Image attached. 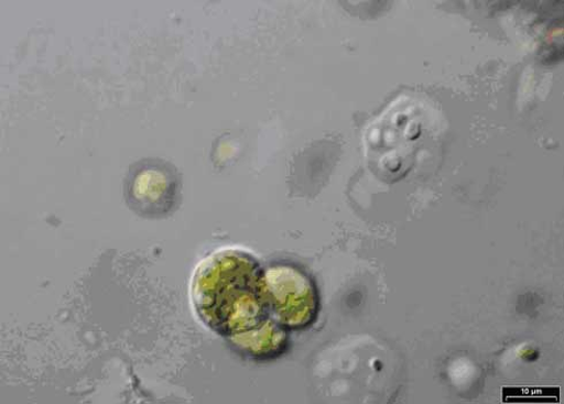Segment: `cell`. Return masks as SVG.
I'll use <instances>...</instances> for the list:
<instances>
[{
	"instance_id": "277c9868",
	"label": "cell",
	"mask_w": 564,
	"mask_h": 404,
	"mask_svg": "<svg viewBox=\"0 0 564 404\" xmlns=\"http://www.w3.org/2000/svg\"><path fill=\"white\" fill-rule=\"evenodd\" d=\"M127 199L140 214H155L169 190L167 179L159 167L151 165L133 168L127 181Z\"/></svg>"
},
{
	"instance_id": "6da1fadb",
	"label": "cell",
	"mask_w": 564,
	"mask_h": 404,
	"mask_svg": "<svg viewBox=\"0 0 564 404\" xmlns=\"http://www.w3.org/2000/svg\"><path fill=\"white\" fill-rule=\"evenodd\" d=\"M192 301L198 318L227 339L254 330L271 318L264 269L240 249L219 250L197 266Z\"/></svg>"
},
{
	"instance_id": "7a4b0ae2",
	"label": "cell",
	"mask_w": 564,
	"mask_h": 404,
	"mask_svg": "<svg viewBox=\"0 0 564 404\" xmlns=\"http://www.w3.org/2000/svg\"><path fill=\"white\" fill-rule=\"evenodd\" d=\"M271 317L290 331L312 326L319 313V293L312 277L291 264L264 270Z\"/></svg>"
},
{
	"instance_id": "3957f363",
	"label": "cell",
	"mask_w": 564,
	"mask_h": 404,
	"mask_svg": "<svg viewBox=\"0 0 564 404\" xmlns=\"http://www.w3.org/2000/svg\"><path fill=\"white\" fill-rule=\"evenodd\" d=\"M245 357L254 361H270L289 348V331L272 317L247 334L228 339Z\"/></svg>"
}]
</instances>
